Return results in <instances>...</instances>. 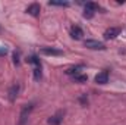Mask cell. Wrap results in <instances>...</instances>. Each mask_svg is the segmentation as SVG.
<instances>
[{"instance_id":"1","label":"cell","mask_w":126,"mask_h":125,"mask_svg":"<svg viewBox=\"0 0 126 125\" xmlns=\"http://www.w3.org/2000/svg\"><path fill=\"white\" fill-rule=\"evenodd\" d=\"M34 109V103H28V104H24L22 106V110H21V119H19V125H24L27 122V118L30 116L31 110Z\"/></svg>"},{"instance_id":"2","label":"cell","mask_w":126,"mask_h":125,"mask_svg":"<svg viewBox=\"0 0 126 125\" xmlns=\"http://www.w3.org/2000/svg\"><path fill=\"white\" fill-rule=\"evenodd\" d=\"M85 47H88L91 50H104L106 49L104 43H101L98 40H85Z\"/></svg>"},{"instance_id":"3","label":"cell","mask_w":126,"mask_h":125,"mask_svg":"<svg viewBox=\"0 0 126 125\" xmlns=\"http://www.w3.org/2000/svg\"><path fill=\"white\" fill-rule=\"evenodd\" d=\"M120 32H122V28H119V27H111V28L106 30L104 38H106V40H113V38H116Z\"/></svg>"},{"instance_id":"4","label":"cell","mask_w":126,"mask_h":125,"mask_svg":"<svg viewBox=\"0 0 126 125\" xmlns=\"http://www.w3.org/2000/svg\"><path fill=\"white\" fill-rule=\"evenodd\" d=\"M63 116H64V112L59 110L57 113H54L53 116H50L47 122H48V125H60L63 121Z\"/></svg>"},{"instance_id":"5","label":"cell","mask_w":126,"mask_h":125,"mask_svg":"<svg viewBox=\"0 0 126 125\" xmlns=\"http://www.w3.org/2000/svg\"><path fill=\"white\" fill-rule=\"evenodd\" d=\"M41 53L47 55V56H62L63 55V52L60 49H54V47H43Z\"/></svg>"},{"instance_id":"6","label":"cell","mask_w":126,"mask_h":125,"mask_svg":"<svg viewBox=\"0 0 126 125\" xmlns=\"http://www.w3.org/2000/svg\"><path fill=\"white\" fill-rule=\"evenodd\" d=\"M70 37H72L73 40H81V38L84 37L82 28H81L79 25H73V27L70 28Z\"/></svg>"},{"instance_id":"7","label":"cell","mask_w":126,"mask_h":125,"mask_svg":"<svg viewBox=\"0 0 126 125\" xmlns=\"http://www.w3.org/2000/svg\"><path fill=\"white\" fill-rule=\"evenodd\" d=\"M21 91V85L16 83V84H13L10 88H9V100L10 102H15L16 100V97H18V94Z\"/></svg>"},{"instance_id":"8","label":"cell","mask_w":126,"mask_h":125,"mask_svg":"<svg viewBox=\"0 0 126 125\" xmlns=\"http://www.w3.org/2000/svg\"><path fill=\"white\" fill-rule=\"evenodd\" d=\"M41 12V6L38 3H31L28 7H27V13L31 15V16H38Z\"/></svg>"},{"instance_id":"9","label":"cell","mask_w":126,"mask_h":125,"mask_svg":"<svg viewBox=\"0 0 126 125\" xmlns=\"http://www.w3.org/2000/svg\"><path fill=\"white\" fill-rule=\"evenodd\" d=\"M95 83L97 84H107L109 83V72L107 71H103V72H100V74H97L95 75Z\"/></svg>"},{"instance_id":"10","label":"cell","mask_w":126,"mask_h":125,"mask_svg":"<svg viewBox=\"0 0 126 125\" xmlns=\"http://www.w3.org/2000/svg\"><path fill=\"white\" fill-rule=\"evenodd\" d=\"M84 68V65H76V66H72L69 69H66V74L67 75H79V71Z\"/></svg>"},{"instance_id":"11","label":"cell","mask_w":126,"mask_h":125,"mask_svg":"<svg viewBox=\"0 0 126 125\" xmlns=\"http://www.w3.org/2000/svg\"><path fill=\"white\" fill-rule=\"evenodd\" d=\"M43 77V71H41V66H35L34 68V80L35 81H40Z\"/></svg>"},{"instance_id":"12","label":"cell","mask_w":126,"mask_h":125,"mask_svg":"<svg viewBox=\"0 0 126 125\" xmlns=\"http://www.w3.org/2000/svg\"><path fill=\"white\" fill-rule=\"evenodd\" d=\"M28 63H32V65H34V68H35V66H41V62H40V59H38V56H37V55H32V56H30Z\"/></svg>"},{"instance_id":"13","label":"cell","mask_w":126,"mask_h":125,"mask_svg":"<svg viewBox=\"0 0 126 125\" xmlns=\"http://www.w3.org/2000/svg\"><path fill=\"white\" fill-rule=\"evenodd\" d=\"M50 6H60V7H67L69 6V1H56V0H50L48 1Z\"/></svg>"},{"instance_id":"14","label":"cell","mask_w":126,"mask_h":125,"mask_svg":"<svg viewBox=\"0 0 126 125\" xmlns=\"http://www.w3.org/2000/svg\"><path fill=\"white\" fill-rule=\"evenodd\" d=\"M85 9L95 12V10H98V9H100V6H98V4H95V3H93V1H88V3L85 4Z\"/></svg>"},{"instance_id":"15","label":"cell","mask_w":126,"mask_h":125,"mask_svg":"<svg viewBox=\"0 0 126 125\" xmlns=\"http://www.w3.org/2000/svg\"><path fill=\"white\" fill-rule=\"evenodd\" d=\"M19 56H21V52L19 50H15L13 52V63L15 65H19Z\"/></svg>"},{"instance_id":"16","label":"cell","mask_w":126,"mask_h":125,"mask_svg":"<svg viewBox=\"0 0 126 125\" xmlns=\"http://www.w3.org/2000/svg\"><path fill=\"white\" fill-rule=\"evenodd\" d=\"M87 75H75V81L78 83H87Z\"/></svg>"},{"instance_id":"17","label":"cell","mask_w":126,"mask_h":125,"mask_svg":"<svg viewBox=\"0 0 126 125\" xmlns=\"http://www.w3.org/2000/svg\"><path fill=\"white\" fill-rule=\"evenodd\" d=\"M95 12H93V10H88V9H85V12H84V18H87V19H91L93 16H94Z\"/></svg>"}]
</instances>
